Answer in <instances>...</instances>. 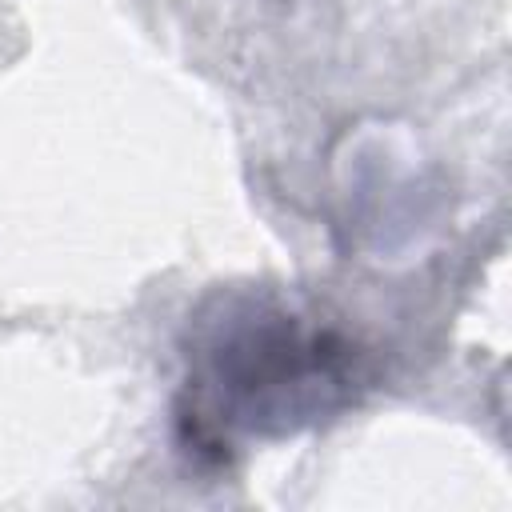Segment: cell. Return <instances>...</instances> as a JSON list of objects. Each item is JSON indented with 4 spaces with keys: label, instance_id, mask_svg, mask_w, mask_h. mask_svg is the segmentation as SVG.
Segmentation results:
<instances>
[{
    "label": "cell",
    "instance_id": "6da1fadb",
    "mask_svg": "<svg viewBox=\"0 0 512 512\" xmlns=\"http://www.w3.org/2000/svg\"><path fill=\"white\" fill-rule=\"evenodd\" d=\"M204 376L220 420L240 428H296L336 404L352 380L348 344L332 332L308 328L300 316L260 304L228 312L212 328Z\"/></svg>",
    "mask_w": 512,
    "mask_h": 512
}]
</instances>
